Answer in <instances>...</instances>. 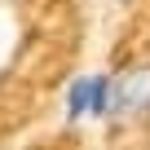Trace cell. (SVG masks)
Returning a JSON list of instances; mask_svg holds the SVG:
<instances>
[{
    "mask_svg": "<svg viewBox=\"0 0 150 150\" xmlns=\"http://www.w3.org/2000/svg\"><path fill=\"white\" fill-rule=\"evenodd\" d=\"M93 102H97V75H75L71 88H66V119H84L93 115Z\"/></svg>",
    "mask_w": 150,
    "mask_h": 150,
    "instance_id": "7a4b0ae2",
    "label": "cell"
},
{
    "mask_svg": "<svg viewBox=\"0 0 150 150\" xmlns=\"http://www.w3.org/2000/svg\"><path fill=\"white\" fill-rule=\"evenodd\" d=\"M115 115L119 119L150 115V62H137V66L115 75Z\"/></svg>",
    "mask_w": 150,
    "mask_h": 150,
    "instance_id": "6da1fadb",
    "label": "cell"
}]
</instances>
